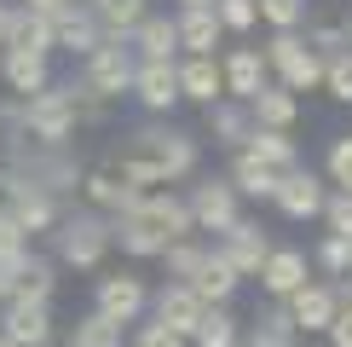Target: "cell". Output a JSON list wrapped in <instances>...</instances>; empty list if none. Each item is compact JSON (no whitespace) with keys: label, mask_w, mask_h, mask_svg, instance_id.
<instances>
[{"label":"cell","mask_w":352,"mask_h":347,"mask_svg":"<svg viewBox=\"0 0 352 347\" xmlns=\"http://www.w3.org/2000/svg\"><path fill=\"white\" fill-rule=\"evenodd\" d=\"M197 162H202L197 139H190L185 127H173V122L168 127H139V134H127V145L116 151V168H122L139 191H162V185L197 174Z\"/></svg>","instance_id":"obj_2"},{"label":"cell","mask_w":352,"mask_h":347,"mask_svg":"<svg viewBox=\"0 0 352 347\" xmlns=\"http://www.w3.org/2000/svg\"><path fill=\"white\" fill-rule=\"evenodd\" d=\"M324 87H329L335 105H352V47H346V52H335L329 64H324Z\"/></svg>","instance_id":"obj_35"},{"label":"cell","mask_w":352,"mask_h":347,"mask_svg":"<svg viewBox=\"0 0 352 347\" xmlns=\"http://www.w3.org/2000/svg\"><path fill=\"white\" fill-rule=\"evenodd\" d=\"M151 313H156V324H168L173 336H185V341H190V330H197V318L208 313V307L190 295V284H162V289L151 295Z\"/></svg>","instance_id":"obj_16"},{"label":"cell","mask_w":352,"mask_h":347,"mask_svg":"<svg viewBox=\"0 0 352 347\" xmlns=\"http://www.w3.org/2000/svg\"><path fill=\"white\" fill-rule=\"evenodd\" d=\"M202 116H208L214 145H226V151H243L248 134H254V122H248V105H237V98H219V105H208Z\"/></svg>","instance_id":"obj_26"},{"label":"cell","mask_w":352,"mask_h":347,"mask_svg":"<svg viewBox=\"0 0 352 347\" xmlns=\"http://www.w3.org/2000/svg\"><path fill=\"white\" fill-rule=\"evenodd\" d=\"M0 76H6V87L18 98H35V93H47V87H52L47 58H35V52H0Z\"/></svg>","instance_id":"obj_25"},{"label":"cell","mask_w":352,"mask_h":347,"mask_svg":"<svg viewBox=\"0 0 352 347\" xmlns=\"http://www.w3.org/2000/svg\"><path fill=\"white\" fill-rule=\"evenodd\" d=\"M254 330H266V336H283V341H295V318H289V307L283 301H272L266 313H260V324Z\"/></svg>","instance_id":"obj_40"},{"label":"cell","mask_w":352,"mask_h":347,"mask_svg":"<svg viewBox=\"0 0 352 347\" xmlns=\"http://www.w3.org/2000/svg\"><path fill=\"white\" fill-rule=\"evenodd\" d=\"M324 180H318L312 168H289V174H277V185H272V202H277V214H289V220H318L324 214Z\"/></svg>","instance_id":"obj_11"},{"label":"cell","mask_w":352,"mask_h":347,"mask_svg":"<svg viewBox=\"0 0 352 347\" xmlns=\"http://www.w3.org/2000/svg\"><path fill=\"white\" fill-rule=\"evenodd\" d=\"M226 180H231V191H237V197H260V202H272V185H277V174L272 168H260L254 162V156H231V174H226Z\"/></svg>","instance_id":"obj_31"},{"label":"cell","mask_w":352,"mask_h":347,"mask_svg":"<svg viewBox=\"0 0 352 347\" xmlns=\"http://www.w3.org/2000/svg\"><path fill=\"white\" fill-rule=\"evenodd\" d=\"M0 336H6L12 347H52V341H58L52 307H41V301H18V295H12L6 307H0Z\"/></svg>","instance_id":"obj_10"},{"label":"cell","mask_w":352,"mask_h":347,"mask_svg":"<svg viewBox=\"0 0 352 347\" xmlns=\"http://www.w3.org/2000/svg\"><path fill=\"white\" fill-rule=\"evenodd\" d=\"M127 47H133V58L139 64H173L179 58V35H173V18H144L133 35H127Z\"/></svg>","instance_id":"obj_22"},{"label":"cell","mask_w":352,"mask_h":347,"mask_svg":"<svg viewBox=\"0 0 352 347\" xmlns=\"http://www.w3.org/2000/svg\"><path fill=\"white\" fill-rule=\"evenodd\" d=\"M81 197H87V209H98V214H122V209H133L144 191L127 180L122 168H116V156H104L98 168L81 174Z\"/></svg>","instance_id":"obj_9"},{"label":"cell","mask_w":352,"mask_h":347,"mask_svg":"<svg viewBox=\"0 0 352 347\" xmlns=\"http://www.w3.org/2000/svg\"><path fill=\"white\" fill-rule=\"evenodd\" d=\"M243 347H295V341H283V336H266V330H254Z\"/></svg>","instance_id":"obj_44"},{"label":"cell","mask_w":352,"mask_h":347,"mask_svg":"<svg viewBox=\"0 0 352 347\" xmlns=\"http://www.w3.org/2000/svg\"><path fill=\"white\" fill-rule=\"evenodd\" d=\"M190 347H243V324L231 307H208L190 330Z\"/></svg>","instance_id":"obj_30"},{"label":"cell","mask_w":352,"mask_h":347,"mask_svg":"<svg viewBox=\"0 0 352 347\" xmlns=\"http://www.w3.org/2000/svg\"><path fill=\"white\" fill-rule=\"evenodd\" d=\"M318 266H324L329 278H346V272H352V243L324 231V243H318Z\"/></svg>","instance_id":"obj_37"},{"label":"cell","mask_w":352,"mask_h":347,"mask_svg":"<svg viewBox=\"0 0 352 347\" xmlns=\"http://www.w3.org/2000/svg\"><path fill=\"white\" fill-rule=\"evenodd\" d=\"M318 220L329 226V238H346V243H352V197H346V191H329Z\"/></svg>","instance_id":"obj_36"},{"label":"cell","mask_w":352,"mask_h":347,"mask_svg":"<svg viewBox=\"0 0 352 347\" xmlns=\"http://www.w3.org/2000/svg\"><path fill=\"white\" fill-rule=\"evenodd\" d=\"M162 260H168V284H190V278L202 272V260H208V243L185 238V243H173V249H168Z\"/></svg>","instance_id":"obj_34"},{"label":"cell","mask_w":352,"mask_h":347,"mask_svg":"<svg viewBox=\"0 0 352 347\" xmlns=\"http://www.w3.org/2000/svg\"><path fill=\"white\" fill-rule=\"evenodd\" d=\"M266 70L277 87H289V93H312V87H324V58L306 47V35H272L266 47Z\"/></svg>","instance_id":"obj_6"},{"label":"cell","mask_w":352,"mask_h":347,"mask_svg":"<svg viewBox=\"0 0 352 347\" xmlns=\"http://www.w3.org/2000/svg\"><path fill=\"white\" fill-rule=\"evenodd\" d=\"M329 180H335V191L352 197V134H341L329 145Z\"/></svg>","instance_id":"obj_39"},{"label":"cell","mask_w":352,"mask_h":347,"mask_svg":"<svg viewBox=\"0 0 352 347\" xmlns=\"http://www.w3.org/2000/svg\"><path fill=\"white\" fill-rule=\"evenodd\" d=\"M12 295H18V301H41V307H52V295H58V266H52L47 255L29 249L18 266H12Z\"/></svg>","instance_id":"obj_21"},{"label":"cell","mask_w":352,"mask_h":347,"mask_svg":"<svg viewBox=\"0 0 352 347\" xmlns=\"http://www.w3.org/2000/svg\"><path fill=\"white\" fill-rule=\"evenodd\" d=\"M173 35H179V52L185 58H214V47H219V18H214V6L208 12H179L173 18Z\"/></svg>","instance_id":"obj_24"},{"label":"cell","mask_w":352,"mask_h":347,"mask_svg":"<svg viewBox=\"0 0 352 347\" xmlns=\"http://www.w3.org/2000/svg\"><path fill=\"white\" fill-rule=\"evenodd\" d=\"M179 98H190V105H219L226 98V81H219V58H179Z\"/></svg>","instance_id":"obj_20"},{"label":"cell","mask_w":352,"mask_h":347,"mask_svg":"<svg viewBox=\"0 0 352 347\" xmlns=\"http://www.w3.org/2000/svg\"><path fill=\"white\" fill-rule=\"evenodd\" d=\"M6 35H12V6L0 0V52H6Z\"/></svg>","instance_id":"obj_45"},{"label":"cell","mask_w":352,"mask_h":347,"mask_svg":"<svg viewBox=\"0 0 352 347\" xmlns=\"http://www.w3.org/2000/svg\"><path fill=\"white\" fill-rule=\"evenodd\" d=\"M243 156H254L260 168H272V174H289V168H300V151H295V139L289 134H266V127H254L243 145Z\"/></svg>","instance_id":"obj_28"},{"label":"cell","mask_w":352,"mask_h":347,"mask_svg":"<svg viewBox=\"0 0 352 347\" xmlns=\"http://www.w3.org/2000/svg\"><path fill=\"white\" fill-rule=\"evenodd\" d=\"M133 70H139L133 47H127V41H104V47L87 52V64H81V87L98 98V105H116L122 93H133Z\"/></svg>","instance_id":"obj_5"},{"label":"cell","mask_w":352,"mask_h":347,"mask_svg":"<svg viewBox=\"0 0 352 347\" xmlns=\"http://www.w3.org/2000/svg\"><path fill=\"white\" fill-rule=\"evenodd\" d=\"M254 12H260V23L277 29V35H300V23H306V12H312V0H254Z\"/></svg>","instance_id":"obj_33"},{"label":"cell","mask_w":352,"mask_h":347,"mask_svg":"<svg viewBox=\"0 0 352 347\" xmlns=\"http://www.w3.org/2000/svg\"><path fill=\"white\" fill-rule=\"evenodd\" d=\"M219 255H226V266L237 278H260V266L272 255V238L260 231V220H237L231 231H219Z\"/></svg>","instance_id":"obj_12"},{"label":"cell","mask_w":352,"mask_h":347,"mask_svg":"<svg viewBox=\"0 0 352 347\" xmlns=\"http://www.w3.org/2000/svg\"><path fill=\"white\" fill-rule=\"evenodd\" d=\"M329 347H352V307L335 313V324H329Z\"/></svg>","instance_id":"obj_42"},{"label":"cell","mask_w":352,"mask_h":347,"mask_svg":"<svg viewBox=\"0 0 352 347\" xmlns=\"http://www.w3.org/2000/svg\"><path fill=\"white\" fill-rule=\"evenodd\" d=\"M0 347H12V341H6V336H0Z\"/></svg>","instance_id":"obj_50"},{"label":"cell","mask_w":352,"mask_h":347,"mask_svg":"<svg viewBox=\"0 0 352 347\" xmlns=\"http://www.w3.org/2000/svg\"><path fill=\"white\" fill-rule=\"evenodd\" d=\"M185 209H190V226H197V231H231V226L243 220L231 180H214V174H208V180H197V185L185 191Z\"/></svg>","instance_id":"obj_8"},{"label":"cell","mask_w":352,"mask_h":347,"mask_svg":"<svg viewBox=\"0 0 352 347\" xmlns=\"http://www.w3.org/2000/svg\"><path fill=\"white\" fill-rule=\"evenodd\" d=\"M110 105H98L87 87H47V93H35V98H18V127H23V139H35V145H69L76 139V127L81 122H98Z\"/></svg>","instance_id":"obj_3"},{"label":"cell","mask_w":352,"mask_h":347,"mask_svg":"<svg viewBox=\"0 0 352 347\" xmlns=\"http://www.w3.org/2000/svg\"><path fill=\"white\" fill-rule=\"evenodd\" d=\"M237 284H243V278H237V272L226 266V255H219V249H208V260H202V272L190 278V295H197L202 307H231Z\"/></svg>","instance_id":"obj_23"},{"label":"cell","mask_w":352,"mask_h":347,"mask_svg":"<svg viewBox=\"0 0 352 347\" xmlns=\"http://www.w3.org/2000/svg\"><path fill=\"white\" fill-rule=\"evenodd\" d=\"M52 249H58V260H64V266L98 272V266H104V255L116 249V243H110V214H98V209L58 214V226H52Z\"/></svg>","instance_id":"obj_4"},{"label":"cell","mask_w":352,"mask_h":347,"mask_svg":"<svg viewBox=\"0 0 352 347\" xmlns=\"http://www.w3.org/2000/svg\"><path fill=\"white\" fill-rule=\"evenodd\" d=\"M306 284H312V266H306L300 249H272L266 255V266H260V289H266L272 301H289Z\"/></svg>","instance_id":"obj_17"},{"label":"cell","mask_w":352,"mask_h":347,"mask_svg":"<svg viewBox=\"0 0 352 347\" xmlns=\"http://www.w3.org/2000/svg\"><path fill=\"white\" fill-rule=\"evenodd\" d=\"M214 18H219V29H254L260 23V12H254V0H214Z\"/></svg>","instance_id":"obj_38"},{"label":"cell","mask_w":352,"mask_h":347,"mask_svg":"<svg viewBox=\"0 0 352 347\" xmlns=\"http://www.w3.org/2000/svg\"><path fill=\"white\" fill-rule=\"evenodd\" d=\"M139 347H190V341L173 336L168 324H156V318H151V324H139Z\"/></svg>","instance_id":"obj_41"},{"label":"cell","mask_w":352,"mask_h":347,"mask_svg":"<svg viewBox=\"0 0 352 347\" xmlns=\"http://www.w3.org/2000/svg\"><path fill=\"white\" fill-rule=\"evenodd\" d=\"M283 307L295 318V336H329L341 301H335V284H306V289H295V295L283 301Z\"/></svg>","instance_id":"obj_13"},{"label":"cell","mask_w":352,"mask_h":347,"mask_svg":"<svg viewBox=\"0 0 352 347\" xmlns=\"http://www.w3.org/2000/svg\"><path fill=\"white\" fill-rule=\"evenodd\" d=\"M6 301H12V266L0 260V307H6Z\"/></svg>","instance_id":"obj_46"},{"label":"cell","mask_w":352,"mask_h":347,"mask_svg":"<svg viewBox=\"0 0 352 347\" xmlns=\"http://www.w3.org/2000/svg\"><path fill=\"white\" fill-rule=\"evenodd\" d=\"M335 301H341V307H352V272H346L341 284H335Z\"/></svg>","instance_id":"obj_47"},{"label":"cell","mask_w":352,"mask_h":347,"mask_svg":"<svg viewBox=\"0 0 352 347\" xmlns=\"http://www.w3.org/2000/svg\"><path fill=\"white\" fill-rule=\"evenodd\" d=\"M52 47H64V52H93V47H104V29H98V18L87 12V0H69L64 12L52 18Z\"/></svg>","instance_id":"obj_15"},{"label":"cell","mask_w":352,"mask_h":347,"mask_svg":"<svg viewBox=\"0 0 352 347\" xmlns=\"http://www.w3.org/2000/svg\"><path fill=\"white\" fill-rule=\"evenodd\" d=\"M248 122H254V127H266V134H289V127L300 122V98L289 93V87L266 81L254 98H248Z\"/></svg>","instance_id":"obj_18"},{"label":"cell","mask_w":352,"mask_h":347,"mask_svg":"<svg viewBox=\"0 0 352 347\" xmlns=\"http://www.w3.org/2000/svg\"><path fill=\"white\" fill-rule=\"evenodd\" d=\"M214 0H179V12H208Z\"/></svg>","instance_id":"obj_48"},{"label":"cell","mask_w":352,"mask_h":347,"mask_svg":"<svg viewBox=\"0 0 352 347\" xmlns=\"http://www.w3.org/2000/svg\"><path fill=\"white\" fill-rule=\"evenodd\" d=\"M219 81H226V98L248 105V98H254L260 87L272 81V70H266V52H260V47H231L226 58H219Z\"/></svg>","instance_id":"obj_14"},{"label":"cell","mask_w":352,"mask_h":347,"mask_svg":"<svg viewBox=\"0 0 352 347\" xmlns=\"http://www.w3.org/2000/svg\"><path fill=\"white\" fill-rule=\"evenodd\" d=\"M6 52H35V58H52V18H35V12L12 6V35H6Z\"/></svg>","instance_id":"obj_29"},{"label":"cell","mask_w":352,"mask_h":347,"mask_svg":"<svg viewBox=\"0 0 352 347\" xmlns=\"http://www.w3.org/2000/svg\"><path fill=\"white\" fill-rule=\"evenodd\" d=\"M144 307H151V289H144V278H133V272H98L93 278V313L110 318V324H139Z\"/></svg>","instance_id":"obj_7"},{"label":"cell","mask_w":352,"mask_h":347,"mask_svg":"<svg viewBox=\"0 0 352 347\" xmlns=\"http://www.w3.org/2000/svg\"><path fill=\"white\" fill-rule=\"evenodd\" d=\"M341 29H346V47H352V18H346V23H341Z\"/></svg>","instance_id":"obj_49"},{"label":"cell","mask_w":352,"mask_h":347,"mask_svg":"<svg viewBox=\"0 0 352 347\" xmlns=\"http://www.w3.org/2000/svg\"><path fill=\"white\" fill-rule=\"evenodd\" d=\"M64 347H122V324L87 313V318H76V324L64 330Z\"/></svg>","instance_id":"obj_32"},{"label":"cell","mask_w":352,"mask_h":347,"mask_svg":"<svg viewBox=\"0 0 352 347\" xmlns=\"http://www.w3.org/2000/svg\"><path fill=\"white\" fill-rule=\"evenodd\" d=\"M87 12L98 18L104 41H127L144 18H151V6H144V0H87Z\"/></svg>","instance_id":"obj_27"},{"label":"cell","mask_w":352,"mask_h":347,"mask_svg":"<svg viewBox=\"0 0 352 347\" xmlns=\"http://www.w3.org/2000/svg\"><path fill=\"white\" fill-rule=\"evenodd\" d=\"M69 0H23V12H35V18H58Z\"/></svg>","instance_id":"obj_43"},{"label":"cell","mask_w":352,"mask_h":347,"mask_svg":"<svg viewBox=\"0 0 352 347\" xmlns=\"http://www.w3.org/2000/svg\"><path fill=\"white\" fill-rule=\"evenodd\" d=\"M133 98L151 116H168L173 105H179V70L173 64H139L133 70Z\"/></svg>","instance_id":"obj_19"},{"label":"cell","mask_w":352,"mask_h":347,"mask_svg":"<svg viewBox=\"0 0 352 347\" xmlns=\"http://www.w3.org/2000/svg\"><path fill=\"white\" fill-rule=\"evenodd\" d=\"M185 238H197V226H190V209L179 191H144L133 209L110 214V243H122V255L133 260H156Z\"/></svg>","instance_id":"obj_1"}]
</instances>
